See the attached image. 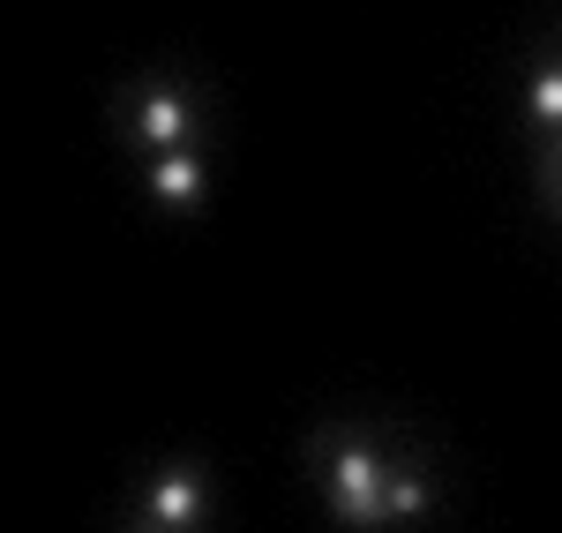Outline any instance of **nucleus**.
<instances>
[{"label":"nucleus","instance_id":"f257e3e1","mask_svg":"<svg viewBox=\"0 0 562 533\" xmlns=\"http://www.w3.org/2000/svg\"><path fill=\"white\" fill-rule=\"evenodd\" d=\"M307 474L323 481V503L346 533H383V474H390V436L383 429H352L323 421L307 436Z\"/></svg>","mask_w":562,"mask_h":533},{"label":"nucleus","instance_id":"f03ea898","mask_svg":"<svg viewBox=\"0 0 562 533\" xmlns=\"http://www.w3.org/2000/svg\"><path fill=\"white\" fill-rule=\"evenodd\" d=\"M203 121H211L203 84L166 76V68H150V76L121 84V98H113V135H121L128 151H143V158H166V151H203Z\"/></svg>","mask_w":562,"mask_h":533},{"label":"nucleus","instance_id":"7ed1b4c3","mask_svg":"<svg viewBox=\"0 0 562 533\" xmlns=\"http://www.w3.org/2000/svg\"><path fill=\"white\" fill-rule=\"evenodd\" d=\"M135 511L143 519H158L166 533H211V466L203 458H173V466H158L143 489H135Z\"/></svg>","mask_w":562,"mask_h":533},{"label":"nucleus","instance_id":"20e7f679","mask_svg":"<svg viewBox=\"0 0 562 533\" xmlns=\"http://www.w3.org/2000/svg\"><path fill=\"white\" fill-rule=\"evenodd\" d=\"M442 511V474H435L428 451L397 444L390 451V474H383V533H413Z\"/></svg>","mask_w":562,"mask_h":533},{"label":"nucleus","instance_id":"39448f33","mask_svg":"<svg viewBox=\"0 0 562 533\" xmlns=\"http://www.w3.org/2000/svg\"><path fill=\"white\" fill-rule=\"evenodd\" d=\"M143 188H150V203H158V211L195 219V211L211 203V158H203V151H166V158H143Z\"/></svg>","mask_w":562,"mask_h":533},{"label":"nucleus","instance_id":"423d86ee","mask_svg":"<svg viewBox=\"0 0 562 533\" xmlns=\"http://www.w3.org/2000/svg\"><path fill=\"white\" fill-rule=\"evenodd\" d=\"M525 121L548 135V143H562V53H548V60L525 76Z\"/></svg>","mask_w":562,"mask_h":533},{"label":"nucleus","instance_id":"0eeeda50","mask_svg":"<svg viewBox=\"0 0 562 533\" xmlns=\"http://www.w3.org/2000/svg\"><path fill=\"white\" fill-rule=\"evenodd\" d=\"M540 188H548V203L562 219V143H548V158H540Z\"/></svg>","mask_w":562,"mask_h":533},{"label":"nucleus","instance_id":"6e6552de","mask_svg":"<svg viewBox=\"0 0 562 533\" xmlns=\"http://www.w3.org/2000/svg\"><path fill=\"white\" fill-rule=\"evenodd\" d=\"M121 533H166V526H158V519H143V511H135V519H128V526H121Z\"/></svg>","mask_w":562,"mask_h":533},{"label":"nucleus","instance_id":"1a4fd4ad","mask_svg":"<svg viewBox=\"0 0 562 533\" xmlns=\"http://www.w3.org/2000/svg\"><path fill=\"white\" fill-rule=\"evenodd\" d=\"M555 53H562V31H555Z\"/></svg>","mask_w":562,"mask_h":533}]
</instances>
